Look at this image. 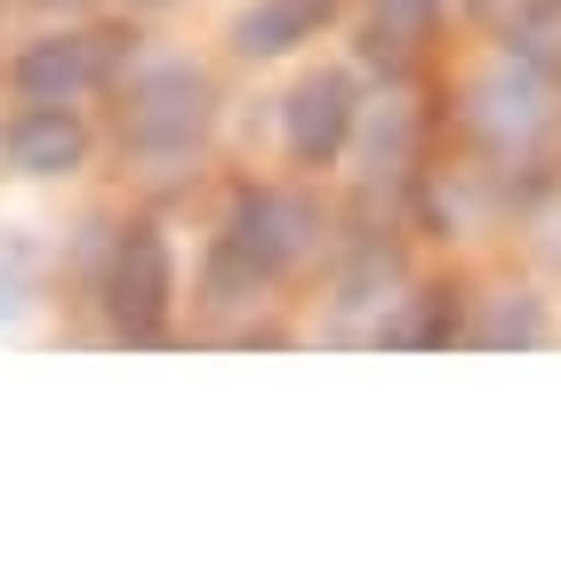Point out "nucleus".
Instances as JSON below:
<instances>
[{
  "label": "nucleus",
  "mask_w": 561,
  "mask_h": 561,
  "mask_svg": "<svg viewBox=\"0 0 561 561\" xmlns=\"http://www.w3.org/2000/svg\"><path fill=\"white\" fill-rule=\"evenodd\" d=\"M201 72L193 65H145L137 72V89H129V137L137 145H152V152H176V145H193V129H201Z\"/></svg>",
  "instance_id": "f257e3e1"
},
{
  "label": "nucleus",
  "mask_w": 561,
  "mask_h": 561,
  "mask_svg": "<svg viewBox=\"0 0 561 561\" xmlns=\"http://www.w3.org/2000/svg\"><path fill=\"white\" fill-rule=\"evenodd\" d=\"M0 152H9L16 176H72L89 161V129L72 121V105H24L0 129Z\"/></svg>",
  "instance_id": "f03ea898"
},
{
  "label": "nucleus",
  "mask_w": 561,
  "mask_h": 561,
  "mask_svg": "<svg viewBox=\"0 0 561 561\" xmlns=\"http://www.w3.org/2000/svg\"><path fill=\"white\" fill-rule=\"evenodd\" d=\"M96 72H105V48H96V33H48L16 57V96L24 105H72Z\"/></svg>",
  "instance_id": "7ed1b4c3"
},
{
  "label": "nucleus",
  "mask_w": 561,
  "mask_h": 561,
  "mask_svg": "<svg viewBox=\"0 0 561 561\" xmlns=\"http://www.w3.org/2000/svg\"><path fill=\"white\" fill-rule=\"evenodd\" d=\"M280 129H289L297 161H337L345 137H353V81H345V72H313V81H297Z\"/></svg>",
  "instance_id": "20e7f679"
},
{
  "label": "nucleus",
  "mask_w": 561,
  "mask_h": 561,
  "mask_svg": "<svg viewBox=\"0 0 561 561\" xmlns=\"http://www.w3.org/2000/svg\"><path fill=\"white\" fill-rule=\"evenodd\" d=\"M169 289H176L169 241L152 233V225H129V241H121V257H113V313L145 337V329L169 313Z\"/></svg>",
  "instance_id": "39448f33"
},
{
  "label": "nucleus",
  "mask_w": 561,
  "mask_h": 561,
  "mask_svg": "<svg viewBox=\"0 0 561 561\" xmlns=\"http://www.w3.org/2000/svg\"><path fill=\"white\" fill-rule=\"evenodd\" d=\"M321 24H329V0H249L241 24H233V41L249 48V57H280V48L313 41Z\"/></svg>",
  "instance_id": "423d86ee"
},
{
  "label": "nucleus",
  "mask_w": 561,
  "mask_h": 561,
  "mask_svg": "<svg viewBox=\"0 0 561 561\" xmlns=\"http://www.w3.org/2000/svg\"><path fill=\"white\" fill-rule=\"evenodd\" d=\"M377 33L401 41V48L425 41V33H433V0H377Z\"/></svg>",
  "instance_id": "0eeeda50"
},
{
  "label": "nucleus",
  "mask_w": 561,
  "mask_h": 561,
  "mask_svg": "<svg viewBox=\"0 0 561 561\" xmlns=\"http://www.w3.org/2000/svg\"><path fill=\"white\" fill-rule=\"evenodd\" d=\"M24 289H33V265H24V249H9V265H0V321L24 313Z\"/></svg>",
  "instance_id": "6e6552de"
}]
</instances>
